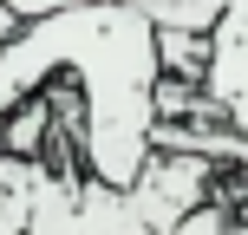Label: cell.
<instances>
[{
  "instance_id": "cell-1",
  "label": "cell",
  "mask_w": 248,
  "mask_h": 235,
  "mask_svg": "<svg viewBox=\"0 0 248 235\" xmlns=\"http://www.w3.org/2000/svg\"><path fill=\"white\" fill-rule=\"evenodd\" d=\"M222 170H235V163L150 150L137 183H124V189L98 183V176H78V235H170L196 203H209L222 189Z\"/></svg>"
},
{
  "instance_id": "cell-2",
  "label": "cell",
  "mask_w": 248,
  "mask_h": 235,
  "mask_svg": "<svg viewBox=\"0 0 248 235\" xmlns=\"http://www.w3.org/2000/svg\"><path fill=\"white\" fill-rule=\"evenodd\" d=\"M202 92L216 98V111H222L229 131L248 137V0H222V20L209 33Z\"/></svg>"
},
{
  "instance_id": "cell-3",
  "label": "cell",
  "mask_w": 248,
  "mask_h": 235,
  "mask_svg": "<svg viewBox=\"0 0 248 235\" xmlns=\"http://www.w3.org/2000/svg\"><path fill=\"white\" fill-rule=\"evenodd\" d=\"M229 222H235V209H229L222 189H216V196H209V203H196V209H189L170 235H229Z\"/></svg>"
},
{
  "instance_id": "cell-4",
  "label": "cell",
  "mask_w": 248,
  "mask_h": 235,
  "mask_svg": "<svg viewBox=\"0 0 248 235\" xmlns=\"http://www.w3.org/2000/svg\"><path fill=\"white\" fill-rule=\"evenodd\" d=\"M229 235H248V216H235V222H229Z\"/></svg>"
}]
</instances>
